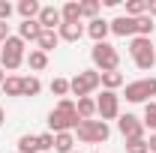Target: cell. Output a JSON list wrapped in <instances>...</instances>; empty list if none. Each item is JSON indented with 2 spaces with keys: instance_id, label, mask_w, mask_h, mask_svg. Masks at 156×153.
<instances>
[{
  "instance_id": "6da1fadb",
  "label": "cell",
  "mask_w": 156,
  "mask_h": 153,
  "mask_svg": "<svg viewBox=\"0 0 156 153\" xmlns=\"http://www.w3.org/2000/svg\"><path fill=\"white\" fill-rule=\"evenodd\" d=\"M90 60H93L96 72H117V66H120V54H117L114 45H108V42H96L90 48Z\"/></svg>"
},
{
  "instance_id": "7a4b0ae2",
  "label": "cell",
  "mask_w": 156,
  "mask_h": 153,
  "mask_svg": "<svg viewBox=\"0 0 156 153\" xmlns=\"http://www.w3.org/2000/svg\"><path fill=\"white\" fill-rule=\"evenodd\" d=\"M21 63H24V39L21 36H9L0 48V66L6 72H15Z\"/></svg>"
},
{
  "instance_id": "3957f363",
  "label": "cell",
  "mask_w": 156,
  "mask_h": 153,
  "mask_svg": "<svg viewBox=\"0 0 156 153\" xmlns=\"http://www.w3.org/2000/svg\"><path fill=\"white\" fill-rule=\"evenodd\" d=\"M129 54H132V60H135V66L138 69H153V63H156V48H153V42L150 39H144V36H132V42H129Z\"/></svg>"
},
{
  "instance_id": "277c9868",
  "label": "cell",
  "mask_w": 156,
  "mask_h": 153,
  "mask_svg": "<svg viewBox=\"0 0 156 153\" xmlns=\"http://www.w3.org/2000/svg\"><path fill=\"white\" fill-rule=\"evenodd\" d=\"M75 135H78V141H84V144H102V141H108L111 129H108L105 120H81Z\"/></svg>"
},
{
  "instance_id": "5b68a950",
  "label": "cell",
  "mask_w": 156,
  "mask_h": 153,
  "mask_svg": "<svg viewBox=\"0 0 156 153\" xmlns=\"http://www.w3.org/2000/svg\"><path fill=\"white\" fill-rule=\"evenodd\" d=\"M96 87H102V75H99L96 69H84V72H78L75 78H69V93L78 96V99L90 96Z\"/></svg>"
},
{
  "instance_id": "8992f818",
  "label": "cell",
  "mask_w": 156,
  "mask_h": 153,
  "mask_svg": "<svg viewBox=\"0 0 156 153\" xmlns=\"http://www.w3.org/2000/svg\"><path fill=\"white\" fill-rule=\"evenodd\" d=\"M78 111H60V108H51L48 111V129L57 135V132H75L78 129Z\"/></svg>"
},
{
  "instance_id": "52a82bcc",
  "label": "cell",
  "mask_w": 156,
  "mask_h": 153,
  "mask_svg": "<svg viewBox=\"0 0 156 153\" xmlns=\"http://www.w3.org/2000/svg\"><path fill=\"white\" fill-rule=\"evenodd\" d=\"M156 96V78H138L132 84H126V99L129 102H153Z\"/></svg>"
},
{
  "instance_id": "ba28073f",
  "label": "cell",
  "mask_w": 156,
  "mask_h": 153,
  "mask_svg": "<svg viewBox=\"0 0 156 153\" xmlns=\"http://www.w3.org/2000/svg\"><path fill=\"white\" fill-rule=\"evenodd\" d=\"M96 114L108 123V120H117L120 117V96L111 93V90H102V96L96 99Z\"/></svg>"
},
{
  "instance_id": "9c48e42d",
  "label": "cell",
  "mask_w": 156,
  "mask_h": 153,
  "mask_svg": "<svg viewBox=\"0 0 156 153\" xmlns=\"http://www.w3.org/2000/svg\"><path fill=\"white\" fill-rule=\"evenodd\" d=\"M117 129H120V135H123L126 141L144 138V123H141V117H135V114H120L117 117Z\"/></svg>"
},
{
  "instance_id": "30bf717a",
  "label": "cell",
  "mask_w": 156,
  "mask_h": 153,
  "mask_svg": "<svg viewBox=\"0 0 156 153\" xmlns=\"http://www.w3.org/2000/svg\"><path fill=\"white\" fill-rule=\"evenodd\" d=\"M36 21H39V27H42V30H57L60 24H63V18H60V9H57V6H42Z\"/></svg>"
},
{
  "instance_id": "8fae6325",
  "label": "cell",
  "mask_w": 156,
  "mask_h": 153,
  "mask_svg": "<svg viewBox=\"0 0 156 153\" xmlns=\"http://www.w3.org/2000/svg\"><path fill=\"white\" fill-rule=\"evenodd\" d=\"M108 24H111V33H114V36H135V18H129V15H117L114 21H108Z\"/></svg>"
},
{
  "instance_id": "7c38bea8",
  "label": "cell",
  "mask_w": 156,
  "mask_h": 153,
  "mask_svg": "<svg viewBox=\"0 0 156 153\" xmlns=\"http://www.w3.org/2000/svg\"><path fill=\"white\" fill-rule=\"evenodd\" d=\"M84 30H87V36L93 39V45H96V42H105V36L111 33V24H108L105 18H93V21H87Z\"/></svg>"
},
{
  "instance_id": "4fadbf2b",
  "label": "cell",
  "mask_w": 156,
  "mask_h": 153,
  "mask_svg": "<svg viewBox=\"0 0 156 153\" xmlns=\"http://www.w3.org/2000/svg\"><path fill=\"white\" fill-rule=\"evenodd\" d=\"M60 18H63V24H78L81 21V3L78 0H66L60 6Z\"/></svg>"
},
{
  "instance_id": "5bb4252c",
  "label": "cell",
  "mask_w": 156,
  "mask_h": 153,
  "mask_svg": "<svg viewBox=\"0 0 156 153\" xmlns=\"http://www.w3.org/2000/svg\"><path fill=\"white\" fill-rule=\"evenodd\" d=\"M84 33H87V30H84L81 21H78V24H60V27H57V36L63 39V42H78Z\"/></svg>"
},
{
  "instance_id": "9a60e30c",
  "label": "cell",
  "mask_w": 156,
  "mask_h": 153,
  "mask_svg": "<svg viewBox=\"0 0 156 153\" xmlns=\"http://www.w3.org/2000/svg\"><path fill=\"white\" fill-rule=\"evenodd\" d=\"M24 63H27L33 72H42V69L48 66V54H45V51H39V48H30V51L24 54Z\"/></svg>"
},
{
  "instance_id": "2e32d148",
  "label": "cell",
  "mask_w": 156,
  "mask_h": 153,
  "mask_svg": "<svg viewBox=\"0 0 156 153\" xmlns=\"http://www.w3.org/2000/svg\"><path fill=\"white\" fill-rule=\"evenodd\" d=\"M75 111H78V120H93L96 117V99L93 96H84L75 102Z\"/></svg>"
},
{
  "instance_id": "e0dca14e",
  "label": "cell",
  "mask_w": 156,
  "mask_h": 153,
  "mask_svg": "<svg viewBox=\"0 0 156 153\" xmlns=\"http://www.w3.org/2000/svg\"><path fill=\"white\" fill-rule=\"evenodd\" d=\"M15 9H18V15H21L24 21H36V18H39V9H42V3H39V0H21Z\"/></svg>"
},
{
  "instance_id": "ac0fdd59",
  "label": "cell",
  "mask_w": 156,
  "mask_h": 153,
  "mask_svg": "<svg viewBox=\"0 0 156 153\" xmlns=\"http://www.w3.org/2000/svg\"><path fill=\"white\" fill-rule=\"evenodd\" d=\"M57 42H60L57 30H42V33H39V39H36V48L48 54V51H54V48H57Z\"/></svg>"
},
{
  "instance_id": "d6986e66",
  "label": "cell",
  "mask_w": 156,
  "mask_h": 153,
  "mask_svg": "<svg viewBox=\"0 0 156 153\" xmlns=\"http://www.w3.org/2000/svg\"><path fill=\"white\" fill-rule=\"evenodd\" d=\"M39 33H42L39 21H21V24H18V36L24 39V42H36Z\"/></svg>"
},
{
  "instance_id": "ffe728a7",
  "label": "cell",
  "mask_w": 156,
  "mask_h": 153,
  "mask_svg": "<svg viewBox=\"0 0 156 153\" xmlns=\"http://www.w3.org/2000/svg\"><path fill=\"white\" fill-rule=\"evenodd\" d=\"M75 147V132H57L54 135V150L57 153H72Z\"/></svg>"
},
{
  "instance_id": "44dd1931",
  "label": "cell",
  "mask_w": 156,
  "mask_h": 153,
  "mask_svg": "<svg viewBox=\"0 0 156 153\" xmlns=\"http://www.w3.org/2000/svg\"><path fill=\"white\" fill-rule=\"evenodd\" d=\"M39 93H42V81L36 75L21 78V96H39Z\"/></svg>"
},
{
  "instance_id": "7402d4cb",
  "label": "cell",
  "mask_w": 156,
  "mask_h": 153,
  "mask_svg": "<svg viewBox=\"0 0 156 153\" xmlns=\"http://www.w3.org/2000/svg\"><path fill=\"white\" fill-rule=\"evenodd\" d=\"M153 27H156V21L150 18V15H141V18H135V36H144V39H150Z\"/></svg>"
},
{
  "instance_id": "603a6c76",
  "label": "cell",
  "mask_w": 156,
  "mask_h": 153,
  "mask_svg": "<svg viewBox=\"0 0 156 153\" xmlns=\"http://www.w3.org/2000/svg\"><path fill=\"white\" fill-rule=\"evenodd\" d=\"M39 135H21L18 138V153H39Z\"/></svg>"
},
{
  "instance_id": "cb8c5ba5",
  "label": "cell",
  "mask_w": 156,
  "mask_h": 153,
  "mask_svg": "<svg viewBox=\"0 0 156 153\" xmlns=\"http://www.w3.org/2000/svg\"><path fill=\"white\" fill-rule=\"evenodd\" d=\"M99 75H102V87L111 90V93H117V87H123V75L120 72H99Z\"/></svg>"
},
{
  "instance_id": "d4e9b609",
  "label": "cell",
  "mask_w": 156,
  "mask_h": 153,
  "mask_svg": "<svg viewBox=\"0 0 156 153\" xmlns=\"http://www.w3.org/2000/svg\"><path fill=\"white\" fill-rule=\"evenodd\" d=\"M6 96H21V78L18 75H6V81H3V87H0Z\"/></svg>"
},
{
  "instance_id": "484cf974",
  "label": "cell",
  "mask_w": 156,
  "mask_h": 153,
  "mask_svg": "<svg viewBox=\"0 0 156 153\" xmlns=\"http://www.w3.org/2000/svg\"><path fill=\"white\" fill-rule=\"evenodd\" d=\"M126 15H129V18L147 15V0H129V3H126Z\"/></svg>"
},
{
  "instance_id": "4316f807",
  "label": "cell",
  "mask_w": 156,
  "mask_h": 153,
  "mask_svg": "<svg viewBox=\"0 0 156 153\" xmlns=\"http://www.w3.org/2000/svg\"><path fill=\"white\" fill-rule=\"evenodd\" d=\"M48 90L54 96H60V99H66V96H69V78H54V81L48 84Z\"/></svg>"
},
{
  "instance_id": "83f0119b",
  "label": "cell",
  "mask_w": 156,
  "mask_h": 153,
  "mask_svg": "<svg viewBox=\"0 0 156 153\" xmlns=\"http://www.w3.org/2000/svg\"><path fill=\"white\" fill-rule=\"evenodd\" d=\"M141 123H144V129H153V132H156V102H147V105H144Z\"/></svg>"
},
{
  "instance_id": "f1b7e54d",
  "label": "cell",
  "mask_w": 156,
  "mask_h": 153,
  "mask_svg": "<svg viewBox=\"0 0 156 153\" xmlns=\"http://www.w3.org/2000/svg\"><path fill=\"white\" fill-rule=\"evenodd\" d=\"M81 18H99V3L96 0H84V3H81Z\"/></svg>"
},
{
  "instance_id": "f546056e",
  "label": "cell",
  "mask_w": 156,
  "mask_h": 153,
  "mask_svg": "<svg viewBox=\"0 0 156 153\" xmlns=\"http://www.w3.org/2000/svg\"><path fill=\"white\" fill-rule=\"evenodd\" d=\"M126 153H150L147 138H132V141H126Z\"/></svg>"
},
{
  "instance_id": "4dcf8cb0",
  "label": "cell",
  "mask_w": 156,
  "mask_h": 153,
  "mask_svg": "<svg viewBox=\"0 0 156 153\" xmlns=\"http://www.w3.org/2000/svg\"><path fill=\"white\" fill-rule=\"evenodd\" d=\"M39 147H42V150H54V132H42L39 135Z\"/></svg>"
},
{
  "instance_id": "1f68e13d",
  "label": "cell",
  "mask_w": 156,
  "mask_h": 153,
  "mask_svg": "<svg viewBox=\"0 0 156 153\" xmlns=\"http://www.w3.org/2000/svg\"><path fill=\"white\" fill-rule=\"evenodd\" d=\"M12 12H15V6H12L9 0H0V21H9Z\"/></svg>"
},
{
  "instance_id": "d6a6232c",
  "label": "cell",
  "mask_w": 156,
  "mask_h": 153,
  "mask_svg": "<svg viewBox=\"0 0 156 153\" xmlns=\"http://www.w3.org/2000/svg\"><path fill=\"white\" fill-rule=\"evenodd\" d=\"M9 39V21H0V45Z\"/></svg>"
},
{
  "instance_id": "836d02e7",
  "label": "cell",
  "mask_w": 156,
  "mask_h": 153,
  "mask_svg": "<svg viewBox=\"0 0 156 153\" xmlns=\"http://www.w3.org/2000/svg\"><path fill=\"white\" fill-rule=\"evenodd\" d=\"M147 15L156 21V0H147Z\"/></svg>"
},
{
  "instance_id": "e575fe53",
  "label": "cell",
  "mask_w": 156,
  "mask_h": 153,
  "mask_svg": "<svg viewBox=\"0 0 156 153\" xmlns=\"http://www.w3.org/2000/svg\"><path fill=\"white\" fill-rule=\"evenodd\" d=\"M147 147H150V153H156V132L147 138Z\"/></svg>"
},
{
  "instance_id": "d590c367",
  "label": "cell",
  "mask_w": 156,
  "mask_h": 153,
  "mask_svg": "<svg viewBox=\"0 0 156 153\" xmlns=\"http://www.w3.org/2000/svg\"><path fill=\"white\" fill-rule=\"evenodd\" d=\"M3 81H6V69L0 66V87H3Z\"/></svg>"
},
{
  "instance_id": "8d00e7d4",
  "label": "cell",
  "mask_w": 156,
  "mask_h": 153,
  "mask_svg": "<svg viewBox=\"0 0 156 153\" xmlns=\"http://www.w3.org/2000/svg\"><path fill=\"white\" fill-rule=\"evenodd\" d=\"M3 120H6V111H3V105H0V126H3Z\"/></svg>"
},
{
  "instance_id": "74e56055",
  "label": "cell",
  "mask_w": 156,
  "mask_h": 153,
  "mask_svg": "<svg viewBox=\"0 0 156 153\" xmlns=\"http://www.w3.org/2000/svg\"><path fill=\"white\" fill-rule=\"evenodd\" d=\"M93 153H99V150H93Z\"/></svg>"
},
{
  "instance_id": "f35d334b",
  "label": "cell",
  "mask_w": 156,
  "mask_h": 153,
  "mask_svg": "<svg viewBox=\"0 0 156 153\" xmlns=\"http://www.w3.org/2000/svg\"><path fill=\"white\" fill-rule=\"evenodd\" d=\"M72 153H75V150H72Z\"/></svg>"
}]
</instances>
